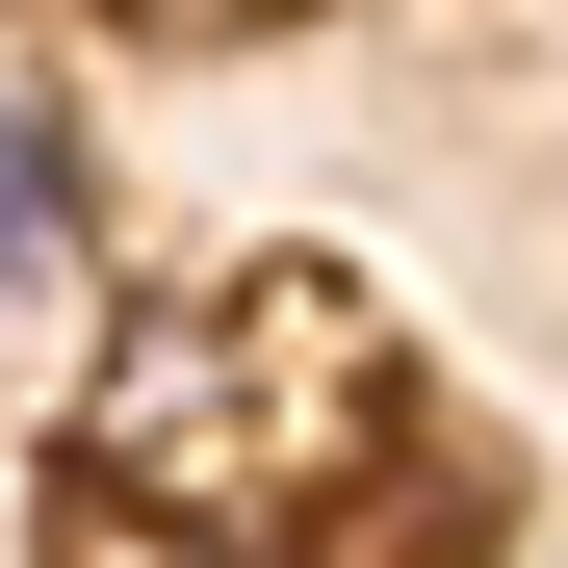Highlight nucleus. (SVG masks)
Masks as SVG:
<instances>
[{
	"label": "nucleus",
	"mask_w": 568,
	"mask_h": 568,
	"mask_svg": "<svg viewBox=\"0 0 568 568\" xmlns=\"http://www.w3.org/2000/svg\"><path fill=\"white\" fill-rule=\"evenodd\" d=\"M52 258H78V130L27 104V78H0V311H27Z\"/></svg>",
	"instance_id": "obj_1"
}]
</instances>
